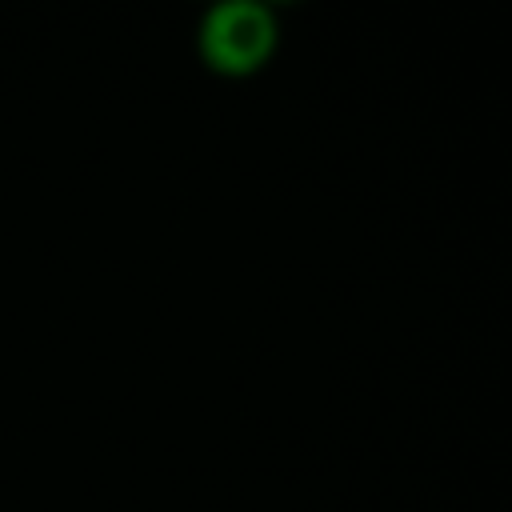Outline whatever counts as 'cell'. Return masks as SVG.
I'll return each instance as SVG.
<instances>
[{"label":"cell","mask_w":512,"mask_h":512,"mask_svg":"<svg viewBox=\"0 0 512 512\" xmlns=\"http://www.w3.org/2000/svg\"><path fill=\"white\" fill-rule=\"evenodd\" d=\"M276 48V20L260 0H220L204 12L200 52L216 72H256Z\"/></svg>","instance_id":"6da1fadb"}]
</instances>
